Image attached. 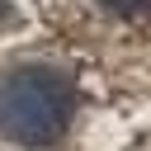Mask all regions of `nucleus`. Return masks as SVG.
Wrapping results in <instances>:
<instances>
[{
	"mask_svg": "<svg viewBox=\"0 0 151 151\" xmlns=\"http://www.w3.org/2000/svg\"><path fill=\"white\" fill-rule=\"evenodd\" d=\"M80 113V90L57 66H14L0 76V137L52 146Z\"/></svg>",
	"mask_w": 151,
	"mask_h": 151,
	"instance_id": "nucleus-1",
	"label": "nucleus"
}]
</instances>
